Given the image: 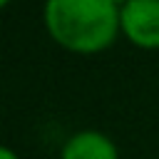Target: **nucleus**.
Instances as JSON below:
<instances>
[{"label": "nucleus", "instance_id": "1", "mask_svg": "<svg viewBox=\"0 0 159 159\" xmlns=\"http://www.w3.org/2000/svg\"><path fill=\"white\" fill-rule=\"evenodd\" d=\"M45 27L70 52H102L122 30L119 7L109 0H45Z\"/></svg>", "mask_w": 159, "mask_h": 159}, {"label": "nucleus", "instance_id": "2", "mask_svg": "<svg viewBox=\"0 0 159 159\" xmlns=\"http://www.w3.org/2000/svg\"><path fill=\"white\" fill-rule=\"evenodd\" d=\"M124 37L142 50H159V0H129L119 10Z\"/></svg>", "mask_w": 159, "mask_h": 159}, {"label": "nucleus", "instance_id": "3", "mask_svg": "<svg viewBox=\"0 0 159 159\" xmlns=\"http://www.w3.org/2000/svg\"><path fill=\"white\" fill-rule=\"evenodd\" d=\"M60 159H119V152L107 134L84 129L65 142Z\"/></svg>", "mask_w": 159, "mask_h": 159}, {"label": "nucleus", "instance_id": "4", "mask_svg": "<svg viewBox=\"0 0 159 159\" xmlns=\"http://www.w3.org/2000/svg\"><path fill=\"white\" fill-rule=\"evenodd\" d=\"M0 159H20V157H17L10 147H2V149H0Z\"/></svg>", "mask_w": 159, "mask_h": 159}, {"label": "nucleus", "instance_id": "5", "mask_svg": "<svg viewBox=\"0 0 159 159\" xmlns=\"http://www.w3.org/2000/svg\"><path fill=\"white\" fill-rule=\"evenodd\" d=\"M109 2H112V5H114V7H119V10H122V7H124V5H127V2H129V0H109Z\"/></svg>", "mask_w": 159, "mask_h": 159}, {"label": "nucleus", "instance_id": "6", "mask_svg": "<svg viewBox=\"0 0 159 159\" xmlns=\"http://www.w3.org/2000/svg\"><path fill=\"white\" fill-rule=\"evenodd\" d=\"M7 2H10V0H0V5H7Z\"/></svg>", "mask_w": 159, "mask_h": 159}]
</instances>
